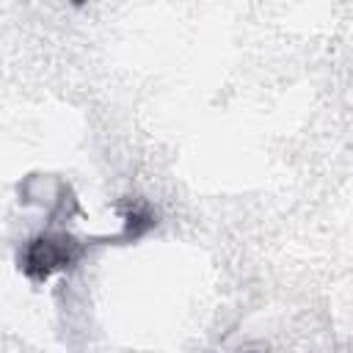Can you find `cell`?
I'll list each match as a JSON object with an SVG mask.
<instances>
[{"label":"cell","instance_id":"cell-1","mask_svg":"<svg viewBox=\"0 0 353 353\" xmlns=\"http://www.w3.org/2000/svg\"><path fill=\"white\" fill-rule=\"evenodd\" d=\"M80 254L77 243L66 234H47V237H39L28 245V254H25V273L33 276V279H47L52 270L58 268H66L69 262H74Z\"/></svg>","mask_w":353,"mask_h":353}]
</instances>
